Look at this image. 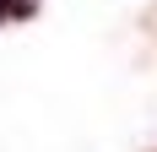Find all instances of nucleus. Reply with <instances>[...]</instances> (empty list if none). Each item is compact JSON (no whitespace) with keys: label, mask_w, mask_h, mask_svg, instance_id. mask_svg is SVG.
I'll use <instances>...</instances> for the list:
<instances>
[{"label":"nucleus","mask_w":157,"mask_h":152,"mask_svg":"<svg viewBox=\"0 0 157 152\" xmlns=\"http://www.w3.org/2000/svg\"><path fill=\"white\" fill-rule=\"evenodd\" d=\"M6 16H33V0H0V22Z\"/></svg>","instance_id":"f257e3e1"}]
</instances>
